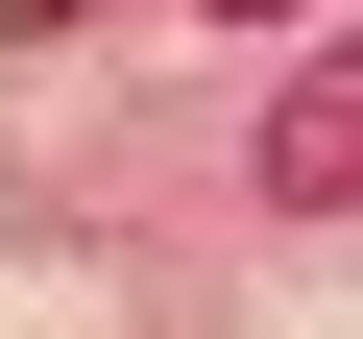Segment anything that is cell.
I'll list each match as a JSON object with an SVG mask.
<instances>
[{
    "label": "cell",
    "instance_id": "cell-3",
    "mask_svg": "<svg viewBox=\"0 0 363 339\" xmlns=\"http://www.w3.org/2000/svg\"><path fill=\"white\" fill-rule=\"evenodd\" d=\"M242 25H291V0H242Z\"/></svg>",
    "mask_w": 363,
    "mask_h": 339
},
{
    "label": "cell",
    "instance_id": "cell-1",
    "mask_svg": "<svg viewBox=\"0 0 363 339\" xmlns=\"http://www.w3.org/2000/svg\"><path fill=\"white\" fill-rule=\"evenodd\" d=\"M267 194H291V218H339V194H363V97H339V73L267 121Z\"/></svg>",
    "mask_w": 363,
    "mask_h": 339
},
{
    "label": "cell",
    "instance_id": "cell-2",
    "mask_svg": "<svg viewBox=\"0 0 363 339\" xmlns=\"http://www.w3.org/2000/svg\"><path fill=\"white\" fill-rule=\"evenodd\" d=\"M73 25H97V0H0V49H73Z\"/></svg>",
    "mask_w": 363,
    "mask_h": 339
}]
</instances>
